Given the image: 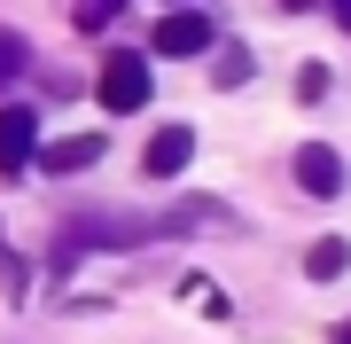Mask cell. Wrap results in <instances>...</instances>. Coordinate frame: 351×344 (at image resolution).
Returning a JSON list of instances; mask_svg holds the SVG:
<instances>
[{
    "label": "cell",
    "instance_id": "cell-3",
    "mask_svg": "<svg viewBox=\"0 0 351 344\" xmlns=\"http://www.w3.org/2000/svg\"><path fill=\"white\" fill-rule=\"evenodd\" d=\"M32 157H39V110L32 102H0V180L32 172Z\"/></svg>",
    "mask_w": 351,
    "mask_h": 344
},
{
    "label": "cell",
    "instance_id": "cell-8",
    "mask_svg": "<svg viewBox=\"0 0 351 344\" xmlns=\"http://www.w3.org/2000/svg\"><path fill=\"white\" fill-rule=\"evenodd\" d=\"M304 274H313V282H336V274H351V242H343V235H320L313 251H304Z\"/></svg>",
    "mask_w": 351,
    "mask_h": 344
},
{
    "label": "cell",
    "instance_id": "cell-14",
    "mask_svg": "<svg viewBox=\"0 0 351 344\" xmlns=\"http://www.w3.org/2000/svg\"><path fill=\"white\" fill-rule=\"evenodd\" d=\"M281 8H328V0H281Z\"/></svg>",
    "mask_w": 351,
    "mask_h": 344
},
{
    "label": "cell",
    "instance_id": "cell-10",
    "mask_svg": "<svg viewBox=\"0 0 351 344\" xmlns=\"http://www.w3.org/2000/svg\"><path fill=\"white\" fill-rule=\"evenodd\" d=\"M0 290H8L16 306H24V297H32V266H24V258L8 251V235H0Z\"/></svg>",
    "mask_w": 351,
    "mask_h": 344
},
{
    "label": "cell",
    "instance_id": "cell-11",
    "mask_svg": "<svg viewBox=\"0 0 351 344\" xmlns=\"http://www.w3.org/2000/svg\"><path fill=\"white\" fill-rule=\"evenodd\" d=\"M211 78L219 87H242L250 78V47H211Z\"/></svg>",
    "mask_w": 351,
    "mask_h": 344
},
{
    "label": "cell",
    "instance_id": "cell-13",
    "mask_svg": "<svg viewBox=\"0 0 351 344\" xmlns=\"http://www.w3.org/2000/svg\"><path fill=\"white\" fill-rule=\"evenodd\" d=\"M320 94H328V63H304L297 71V102H320Z\"/></svg>",
    "mask_w": 351,
    "mask_h": 344
},
{
    "label": "cell",
    "instance_id": "cell-16",
    "mask_svg": "<svg viewBox=\"0 0 351 344\" xmlns=\"http://www.w3.org/2000/svg\"><path fill=\"white\" fill-rule=\"evenodd\" d=\"M336 344H351V321H343V329H336Z\"/></svg>",
    "mask_w": 351,
    "mask_h": 344
},
{
    "label": "cell",
    "instance_id": "cell-15",
    "mask_svg": "<svg viewBox=\"0 0 351 344\" xmlns=\"http://www.w3.org/2000/svg\"><path fill=\"white\" fill-rule=\"evenodd\" d=\"M328 8H336V16H343V24H351V0H328Z\"/></svg>",
    "mask_w": 351,
    "mask_h": 344
},
{
    "label": "cell",
    "instance_id": "cell-7",
    "mask_svg": "<svg viewBox=\"0 0 351 344\" xmlns=\"http://www.w3.org/2000/svg\"><path fill=\"white\" fill-rule=\"evenodd\" d=\"M101 149H110V141H101V133H63V141H47V149H39L32 165H39V172H55V180H71V172L101 165Z\"/></svg>",
    "mask_w": 351,
    "mask_h": 344
},
{
    "label": "cell",
    "instance_id": "cell-2",
    "mask_svg": "<svg viewBox=\"0 0 351 344\" xmlns=\"http://www.w3.org/2000/svg\"><path fill=\"white\" fill-rule=\"evenodd\" d=\"M94 94H101V110H110V117H133V110L156 94V71H149V55H141V47H117V55H101V78H94Z\"/></svg>",
    "mask_w": 351,
    "mask_h": 344
},
{
    "label": "cell",
    "instance_id": "cell-9",
    "mask_svg": "<svg viewBox=\"0 0 351 344\" xmlns=\"http://www.w3.org/2000/svg\"><path fill=\"white\" fill-rule=\"evenodd\" d=\"M24 71H32V39L0 24V87H16V78H24Z\"/></svg>",
    "mask_w": 351,
    "mask_h": 344
},
{
    "label": "cell",
    "instance_id": "cell-5",
    "mask_svg": "<svg viewBox=\"0 0 351 344\" xmlns=\"http://www.w3.org/2000/svg\"><path fill=\"white\" fill-rule=\"evenodd\" d=\"M289 172H297V188L320 196V204H328V196H343V157L328 149V141H304V149L289 157Z\"/></svg>",
    "mask_w": 351,
    "mask_h": 344
},
{
    "label": "cell",
    "instance_id": "cell-12",
    "mask_svg": "<svg viewBox=\"0 0 351 344\" xmlns=\"http://www.w3.org/2000/svg\"><path fill=\"white\" fill-rule=\"evenodd\" d=\"M117 8H125V0H71V24H78V32H101Z\"/></svg>",
    "mask_w": 351,
    "mask_h": 344
},
{
    "label": "cell",
    "instance_id": "cell-6",
    "mask_svg": "<svg viewBox=\"0 0 351 344\" xmlns=\"http://www.w3.org/2000/svg\"><path fill=\"white\" fill-rule=\"evenodd\" d=\"M188 157H195V126H156L149 149H141V172H149V180H180Z\"/></svg>",
    "mask_w": 351,
    "mask_h": 344
},
{
    "label": "cell",
    "instance_id": "cell-1",
    "mask_svg": "<svg viewBox=\"0 0 351 344\" xmlns=\"http://www.w3.org/2000/svg\"><path fill=\"white\" fill-rule=\"evenodd\" d=\"M156 235H164V219H141V211H78L55 235V274H71L94 251H133V242H156Z\"/></svg>",
    "mask_w": 351,
    "mask_h": 344
},
{
    "label": "cell",
    "instance_id": "cell-4",
    "mask_svg": "<svg viewBox=\"0 0 351 344\" xmlns=\"http://www.w3.org/2000/svg\"><path fill=\"white\" fill-rule=\"evenodd\" d=\"M211 47H219V32H211L203 8H172V16H156V32H149V55H211Z\"/></svg>",
    "mask_w": 351,
    "mask_h": 344
}]
</instances>
